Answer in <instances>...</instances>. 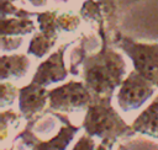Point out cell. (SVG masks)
Instances as JSON below:
<instances>
[{
    "mask_svg": "<svg viewBox=\"0 0 158 150\" xmlns=\"http://www.w3.org/2000/svg\"><path fill=\"white\" fill-rule=\"evenodd\" d=\"M80 125L88 135L98 138L100 141L116 143L121 138L136 134L132 125L126 123L111 105V96L95 97L86 108Z\"/></svg>",
    "mask_w": 158,
    "mask_h": 150,
    "instance_id": "6da1fadb",
    "label": "cell"
},
{
    "mask_svg": "<svg viewBox=\"0 0 158 150\" xmlns=\"http://www.w3.org/2000/svg\"><path fill=\"white\" fill-rule=\"evenodd\" d=\"M125 75V63L114 52L102 50L100 54L85 60L83 79L86 87L95 97L112 96Z\"/></svg>",
    "mask_w": 158,
    "mask_h": 150,
    "instance_id": "7a4b0ae2",
    "label": "cell"
},
{
    "mask_svg": "<svg viewBox=\"0 0 158 150\" xmlns=\"http://www.w3.org/2000/svg\"><path fill=\"white\" fill-rule=\"evenodd\" d=\"M51 112L62 123L60 128L52 138L47 140H42L38 136H36V134L33 133V125L40 117L37 116L27 122L25 128L16 135V139L22 141L30 150H67L68 145L72 143L75 134L81 129V125H74L65 114H62L59 112H53V111ZM1 150H15V149L12 145L9 149L2 148Z\"/></svg>",
    "mask_w": 158,
    "mask_h": 150,
    "instance_id": "3957f363",
    "label": "cell"
},
{
    "mask_svg": "<svg viewBox=\"0 0 158 150\" xmlns=\"http://www.w3.org/2000/svg\"><path fill=\"white\" fill-rule=\"evenodd\" d=\"M93 101V93L81 81L70 80L63 85L48 90V108L53 112H80L86 109Z\"/></svg>",
    "mask_w": 158,
    "mask_h": 150,
    "instance_id": "277c9868",
    "label": "cell"
},
{
    "mask_svg": "<svg viewBox=\"0 0 158 150\" xmlns=\"http://www.w3.org/2000/svg\"><path fill=\"white\" fill-rule=\"evenodd\" d=\"M117 44L131 59L133 69L158 87V43H138L120 36Z\"/></svg>",
    "mask_w": 158,
    "mask_h": 150,
    "instance_id": "5b68a950",
    "label": "cell"
},
{
    "mask_svg": "<svg viewBox=\"0 0 158 150\" xmlns=\"http://www.w3.org/2000/svg\"><path fill=\"white\" fill-rule=\"evenodd\" d=\"M156 92V86L138 74L135 69L121 81L116 92V101L120 111L125 113L141 108Z\"/></svg>",
    "mask_w": 158,
    "mask_h": 150,
    "instance_id": "8992f818",
    "label": "cell"
},
{
    "mask_svg": "<svg viewBox=\"0 0 158 150\" xmlns=\"http://www.w3.org/2000/svg\"><path fill=\"white\" fill-rule=\"evenodd\" d=\"M19 109L22 117L27 120L40 116L48 105V89L30 82L19 89Z\"/></svg>",
    "mask_w": 158,
    "mask_h": 150,
    "instance_id": "52a82bcc",
    "label": "cell"
},
{
    "mask_svg": "<svg viewBox=\"0 0 158 150\" xmlns=\"http://www.w3.org/2000/svg\"><path fill=\"white\" fill-rule=\"evenodd\" d=\"M63 52H64V47H62V49L57 50L48 59L41 63L31 82L40 85L42 87H47L52 84L63 81L69 74V71L64 66Z\"/></svg>",
    "mask_w": 158,
    "mask_h": 150,
    "instance_id": "ba28073f",
    "label": "cell"
},
{
    "mask_svg": "<svg viewBox=\"0 0 158 150\" xmlns=\"http://www.w3.org/2000/svg\"><path fill=\"white\" fill-rule=\"evenodd\" d=\"M131 125L136 134L147 135L158 140V96L138 113Z\"/></svg>",
    "mask_w": 158,
    "mask_h": 150,
    "instance_id": "9c48e42d",
    "label": "cell"
},
{
    "mask_svg": "<svg viewBox=\"0 0 158 150\" xmlns=\"http://www.w3.org/2000/svg\"><path fill=\"white\" fill-rule=\"evenodd\" d=\"M30 66V60L25 55H10L1 58V80L22 77Z\"/></svg>",
    "mask_w": 158,
    "mask_h": 150,
    "instance_id": "30bf717a",
    "label": "cell"
},
{
    "mask_svg": "<svg viewBox=\"0 0 158 150\" xmlns=\"http://www.w3.org/2000/svg\"><path fill=\"white\" fill-rule=\"evenodd\" d=\"M19 95V89L10 82H1V106L5 107L7 105H12L15 96Z\"/></svg>",
    "mask_w": 158,
    "mask_h": 150,
    "instance_id": "8fae6325",
    "label": "cell"
},
{
    "mask_svg": "<svg viewBox=\"0 0 158 150\" xmlns=\"http://www.w3.org/2000/svg\"><path fill=\"white\" fill-rule=\"evenodd\" d=\"M96 143L95 139L90 135H88L86 133H84L79 140L73 145V148L70 150H95L96 149Z\"/></svg>",
    "mask_w": 158,
    "mask_h": 150,
    "instance_id": "7c38bea8",
    "label": "cell"
},
{
    "mask_svg": "<svg viewBox=\"0 0 158 150\" xmlns=\"http://www.w3.org/2000/svg\"><path fill=\"white\" fill-rule=\"evenodd\" d=\"M115 143H109V141H100L99 145L96 146L95 150H112V146Z\"/></svg>",
    "mask_w": 158,
    "mask_h": 150,
    "instance_id": "4fadbf2b",
    "label": "cell"
}]
</instances>
